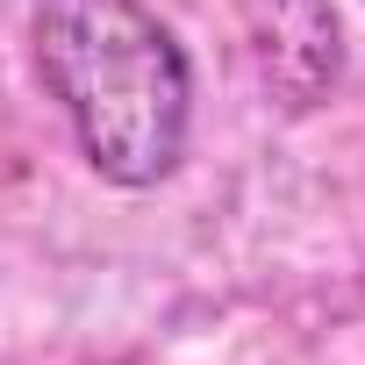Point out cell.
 Returning <instances> with one entry per match:
<instances>
[{"label":"cell","mask_w":365,"mask_h":365,"mask_svg":"<svg viewBox=\"0 0 365 365\" xmlns=\"http://www.w3.org/2000/svg\"><path fill=\"white\" fill-rule=\"evenodd\" d=\"M36 72L108 187H158L179 165L194 72L143 0H36Z\"/></svg>","instance_id":"cell-1"}]
</instances>
